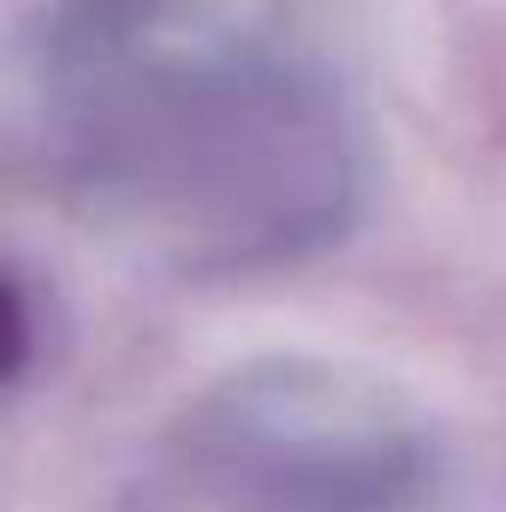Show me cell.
Returning a JSON list of instances; mask_svg holds the SVG:
<instances>
[{
  "instance_id": "3",
  "label": "cell",
  "mask_w": 506,
  "mask_h": 512,
  "mask_svg": "<svg viewBox=\"0 0 506 512\" xmlns=\"http://www.w3.org/2000/svg\"><path fill=\"white\" fill-rule=\"evenodd\" d=\"M78 6H84V18L102 24V30H131V24H143V18L155 12V0H78Z\"/></svg>"
},
{
  "instance_id": "1",
  "label": "cell",
  "mask_w": 506,
  "mask_h": 512,
  "mask_svg": "<svg viewBox=\"0 0 506 512\" xmlns=\"http://www.w3.org/2000/svg\"><path fill=\"white\" fill-rule=\"evenodd\" d=\"M108 167L209 221L233 251H292L340 221L346 161L322 102L268 72H167L102 131Z\"/></svg>"
},
{
  "instance_id": "2",
  "label": "cell",
  "mask_w": 506,
  "mask_h": 512,
  "mask_svg": "<svg viewBox=\"0 0 506 512\" xmlns=\"http://www.w3.org/2000/svg\"><path fill=\"white\" fill-rule=\"evenodd\" d=\"M179 453L227 512H399L423 483L405 411L322 364L233 370L185 411Z\"/></svg>"
}]
</instances>
